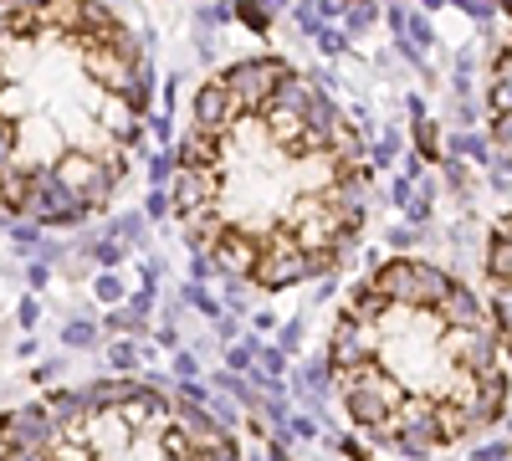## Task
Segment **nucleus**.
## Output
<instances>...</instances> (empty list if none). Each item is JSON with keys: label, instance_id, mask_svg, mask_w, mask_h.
Instances as JSON below:
<instances>
[{"label": "nucleus", "instance_id": "2", "mask_svg": "<svg viewBox=\"0 0 512 461\" xmlns=\"http://www.w3.org/2000/svg\"><path fill=\"white\" fill-rule=\"evenodd\" d=\"M154 62L108 0H0V211L36 231L98 221L128 185Z\"/></svg>", "mask_w": 512, "mask_h": 461}, {"label": "nucleus", "instance_id": "13", "mask_svg": "<svg viewBox=\"0 0 512 461\" xmlns=\"http://www.w3.org/2000/svg\"><path fill=\"white\" fill-rule=\"evenodd\" d=\"M195 374H200V364H195L190 354H180V359H175V380H195Z\"/></svg>", "mask_w": 512, "mask_h": 461}, {"label": "nucleus", "instance_id": "10", "mask_svg": "<svg viewBox=\"0 0 512 461\" xmlns=\"http://www.w3.org/2000/svg\"><path fill=\"white\" fill-rule=\"evenodd\" d=\"M93 339H98V333H93L88 323H72V328H67V344H72V349H88Z\"/></svg>", "mask_w": 512, "mask_h": 461}, {"label": "nucleus", "instance_id": "7", "mask_svg": "<svg viewBox=\"0 0 512 461\" xmlns=\"http://www.w3.org/2000/svg\"><path fill=\"white\" fill-rule=\"evenodd\" d=\"M108 359H113V374H139V364H144V354L128 344V339H118V344L108 349Z\"/></svg>", "mask_w": 512, "mask_h": 461}, {"label": "nucleus", "instance_id": "9", "mask_svg": "<svg viewBox=\"0 0 512 461\" xmlns=\"http://www.w3.org/2000/svg\"><path fill=\"white\" fill-rule=\"evenodd\" d=\"M282 431H287L292 441H318V421H308V415H292Z\"/></svg>", "mask_w": 512, "mask_h": 461}, {"label": "nucleus", "instance_id": "15", "mask_svg": "<svg viewBox=\"0 0 512 461\" xmlns=\"http://www.w3.org/2000/svg\"><path fill=\"white\" fill-rule=\"evenodd\" d=\"M57 374H62L57 364H41V369L31 374V385H52V380H57Z\"/></svg>", "mask_w": 512, "mask_h": 461}, {"label": "nucleus", "instance_id": "5", "mask_svg": "<svg viewBox=\"0 0 512 461\" xmlns=\"http://www.w3.org/2000/svg\"><path fill=\"white\" fill-rule=\"evenodd\" d=\"M482 277H487V313L497 323L502 354L512 364V211H502L487 231V251H482Z\"/></svg>", "mask_w": 512, "mask_h": 461}, {"label": "nucleus", "instance_id": "17", "mask_svg": "<svg viewBox=\"0 0 512 461\" xmlns=\"http://www.w3.org/2000/svg\"><path fill=\"white\" fill-rule=\"evenodd\" d=\"M0 221H6V211H0Z\"/></svg>", "mask_w": 512, "mask_h": 461}, {"label": "nucleus", "instance_id": "11", "mask_svg": "<svg viewBox=\"0 0 512 461\" xmlns=\"http://www.w3.org/2000/svg\"><path fill=\"white\" fill-rule=\"evenodd\" d=\"M282 369H287V354L267 349V354H262V374H272V380H282Z\"/></svg>", "mask_w": 512, "mask_h": 461}, {"label": "nucleus", "instance_id": "12", "mask_svg": "<svg viewBox=\"0 0 512 461\" xmlns=\"http://www.w3.org/2000/svg\"><path fill=\"white\" fill-rule=\"evenodd\" d=\"M328 446H338L349 461H364V446H359V441H349V436H328Z\"/></svg>", "mask_w": 512, "mask_h": 461}, {"label": "nucleus", "instance_id": "16", "mask_svg": "<svg viewBox=\"0 0 512 461\" xmlns=\"http://www.w3.org/2000/svg\"><path fill=\"white\" fill-rule=\"evenodd\" d=\"M246 461H267V451H246Z\"/></svg>", "mask_w": 512, "mask_h": 461}, {"label": "nucleus", "instance_id": "1", "mask_svg": "<svg viewBox=\"0 0 512 461\" xmlns=\"http://www.w3.org/2000/svg\"><path fill=\"white\" fill-rule=\"evenodd\" d=\"M374 154L328 88L277 52L216 67L169 154V211L195 277L287 292L364 236Z\"/></svg>", "mask_w": 512, "mask_h": 461}, {"label": "nucleus", "instance_id": "3", "mask_svg": "<svg viewBox=\"0 0 512 461\" xmlns=\"http://www.w3.org/2000/svg\"><path fill=\"white\" fill-rule=\"evenodd\" d=\"M323 374L354 436L410 461L487 436L512 405L487 303L425 257H384L344 292Z\"/></svg>", "mask_w": 512, "mask_h": 461}, {"label": "nucleus", "instance_id": "8", "mask_svg": "<svg viewBox=\"0 0 512 461\" xmlns=\"http://www.w3.org/2000/svg\"><path fill=\"white\" fill-rule=\"evenodd\" d=\"M267 461H297V456H292V436H287V431H272V436H267Z\"/></svg>", "mask_w": 512, "mask_h": 461}, {"label": "nucleus", "instance_id": "14", "mask_svg": "<svg viewBox=\"0 0 512 461\" xmlns=\"http://www.w3.org/2000/svg\"><path fill=\"white\" fill-rule=\"evenodd\" d=\"M251 354H256L251 344H246V349H231V369H236V374H241V369H251Z\"/></svg>", "mask_w": 512, "mask_h": 461}, {"label": "nucleus", "instance_id": "4", "mask_svg": "<svg viewBox=\"0 0 512 461\" xmlns=\"http://www.w3.org/2000/svg\"><path fill=\"white\" fill-rule=\"evenodd\" d=\"M0 461H246V451L164 374H103L0 410Z\"/></svg>", "mask_w": 512, "mask_h": 461}, {"label": "nucleus", "instance_id": "6", "mask_svg": "<svg viewBox=\"0 0 512 461\" xmlns=\"http://www.w3.org/2000/svg\"><path fill=\"white\" fill-rule=\"evenodd\" d=\"M482 118H487V139H492V149L512 164V31L497 41V52L487 57Z\"/></svg>", "mask_w": 512, "mask_h": 461}]
</instances>
